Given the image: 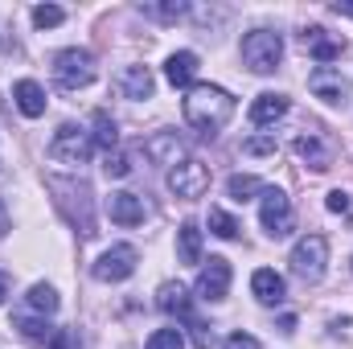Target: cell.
I'll use <instances>...</instances> for the list:
<instances>
[{"label": "cell", "mask_w": 353, "mask_h": 349, "mask_svg": "<svg viewBox=\"0 0 353 349\" xmlns=\"http://www.w3.org/2000/svg\"><path fill=\"white\" fill-rule=\"evenodd\" d=\"M181 111H185V123H189L197 136L214 140V136L230 123V115H234V99H230V90L214 87V83H197V87H189L185 103H181Z\"/></svg>", "instance_id": "6da1fadb"}, {"label": "cell", "mask_w": 353, "mask_h": 349, "mask_svg": "<svg viewBox=\"0 0 353 349\" xmlns=\"http://www.w3.org/2000/svg\"><path fill=\"white\" fill-rule=\"evenodd\" d=\"M283 62V37L275 29H251L243 37V66L251 74H271Z\"/></svg>", "instance_id": "7a4b0ae2"}, {"label": "cell", "mask_w": 353, "mask_h": 349, "mask_svg": "<svg viewBox=\"0 0 353 349\" xmlns=\"http://www.w3.org/2000/svg\"><path fill=\"white\" fill-rule=\"evenodd\" d=\"M288 263H292V275H296V279L321 283V279H325V267H329V243H325V235H304V239H296Z\"/></svg>", "instance_id": "3957f363"}, {"label": "cell", "mask_w": 353, "mask_h": 349, "mask_svg": "<svg viewBox=\"0 0 353 349\" xmlns=\"http://www.w3.org/2000/svg\"><path fill=\"white\" fill-rule=\"evenodd\" d=\"M90 152H94V140H90L87 128H79V123H62L54 132V140H50V157L58 165H70V169H83L90 161Z\"/></svg>", "instance_id": "277c9868"}, {"label": "cell", "mask_w": 353, "mask_h": 349, "mask_svg": "<svg viewBox=\"0 0 353 349\" xmlns=\"http://www.w3.org/2000/svg\"><path fill=\"white\" fill-rule=\"evenodd\" d=\"M259 222H263V230L271 239H288L296 230V210H292V201H288L283 189L267 185L263 193H259Z\"/></svg>", "instance_id": "5b68a950"}, {"label": "cell", "mask_w": 353, "mask_h": 349, "mask_svg": "<svg viewBox=\"0 0 353 349\" xmlns=\"http://www.w3.org/2000/svg\"><path fill=\"white\" fill-rule=\"evenodd\" d=\"M54 79H58V87H66V90L90 87L94 83V54L90 50H79V46L62 50L54 58Z\"/></svg>", "instance_id": "8992f818"}, {"label": "cell", "mask_w": 353, "mask_h": 349, "mask_svg": "<svg viewBox=\"0 0 353 349\" xmlns=\"http://www.w3.org/2000/svg\"><path fill=\"white\" fill-rule=\"evenodd\" d=\"M136 247L132 243H115V247H107L99 259H94V267H90V275L99 279V283H123L132 271H136Z\"/></svg>", "instance_id": "52a82bcc"}, {"label": "cell", "mask_w": 353, "mask_h": 349, "mask_svg": "<svg viewBox=\"0 0 353 349\" xmlns=\"http://www.w3.org/2000/svg\"><path fill=\"white\" fill-rule=\"evenodd\" d=\"M210 189V169L201 161H181L176 169H169V193L181 201H197Z\"/></svg>", "instance_id": "ba28073f"}, {"label": "cell", "mask_w": 353, "mask_h": 349, "mask_svg": "<svg viewBox=\"0 0 353 349\" xmlns=\"http://www.w3.org/2000/svg\"><path fill=\"white\" fill-rule=\"evenodd\" d=\"M308 90L321 99V103H329V107H345L350 103V79L337 70V66H316L312 74H308Z\"/></svg>", "instance_id": "9c48e42d"}, {"label": "cell", "mask_w": 353, "mask_h": 349, "mask_svg": "<svg viewBox=\"0 0 353 349\" xmlns=\"http://www.w3.org/2000/svg\"><path fill=\"white\" fill-rule=\"evenodd\" d=\"M226 292H230V263L222 255H210V263H201V271H197V296L218 304V300H226Z\"/></svg>", "instance_id": "30bf717a"}, {"label": "cell", "mask_w": 353, "mask_h": 349, "mask_svg": "<svg viewBox=\"0 0 353 349\" xmlns=\"http://www.w3.org/2000/svg\"><path fill=\"white\" fill-rule=\"evenodd\" d=\"M144 157L152 165H161V169H176L181 161H189V148H185V140L176 132H157V136L144 140Z\"/></svg>", "instance_id": "8fae6325"}, {"label": "cell", "mask_w": 353, "mask_h": 349, "mask_svg": "<svg viewBox=\"0 0 353 349\" xmlns=\"http://www.w3.org/2000/svg\"><path fill=\"white\" fill-rule=\"evenodd\" d=\"M304 50H308L321 66H329V62H337V58L345 54V41H341V37H333L329 29L312 25V29H304Z\"/></svg>", "instance_id": "7c38bea8"}, {"label": "cell", "mask_w": 353, "mask_h": 349, "mask_svg": "<svg viewBox=\"0 0 353 349\" xmlns=\"http://www.w3.org/2000/svg\"><path fill=\"white\" fill-rule=\"evenodd\" d=\"M115 90H119L123 99H152L157 79H152L148 66H123V70L115 74Z\"/></svg>", "instance_id": "4fadbf2b"}, {"label": "cell", "mask_w": 353, "mask_h": 349, "mask_svg": "<svg viewBox=\"0 0 353 349\" xmlns=\"http://www.w3.org/2000/svg\"><path fill=\"white\" fill-rule=\"evenodd\" d=\"M107 214H111V222H119V226H140V222H144V197H136V193H128V189H115V193L107 197Z\"/></svg>", "instance_id": "5bb4252c"}, {"label": "cell", "mask_w": 353, "mask_h": 349, "mask_svg": "<svg viewBox=\"0 0 353 349\" xmlns=\"http://www.w3.org/2000/svg\"><path fill=\"white\" fill-rule=\"evenodd\" d=\"M251 292H255V300H259V304L275 308V304H283L288 283H283V275H279L275 267H259V271L251 275Z\"/></svg>", "instance_id": "9a60e30c"}, {"label": "cell", "mask_w": 353, "mask_h": 349, "mask_svg": "<svg viewBox=\"0 0 353 349\" xmlns=\"http://www.w3.org/2000/svg\"><path fill=\"white\" fill-rule=\"evenodd\" d=\"M283 115H288V94H279V90L255 94V103H251V123H255V128H271V123H279Z\"/></svg>", "instance_id": "2e32d148"}, {"label": "cell", "mask_w": 353, "mask_h": 349, "mask_svg": "<svg viewBox=\"0 0 353 349\" xmlns=\"http://www.w3.org/2000/svg\"><path fill=\"white\" fill-rule=\"evenodd\" d=\"M197 54L193 50H176V54H169V62H165V79L173 83V87H197Z\"/></svg>", "instance_id": "e0dca14e"}, {"label": "cell", "mask_w": 353, "mask_h": 349, "mask_svg": "<svg viewBox=\"0 0 353 349\" xmlns=\"http://www.w3.org/2000/svg\"><path fill=\"white\" fill-rule=\"evenodd\" d=\"M12 103H17V111L29 115V119L46 115V90H41V83H33V79H21V83L12 87Z\"/></svg>", "instance_id": "ac0fdd59"}, {"label": "cell", "mask_w": 353, "mask_h": 349, "mask_svg": "<svg viewBox=\"0 0 353 349\" xmlns=\"http://www.w3.org/2000/svg\"><path fill=\"white\" fill-rule=\"evenodd\" d=\"M157 304L165 308V312H176V317H189V288L185 283H161L157 288Z\"/></svg>", "instance_id": "d6986e66"}, {"label": "cell", "mask_w": 353, "mask_h": 349, "mask_svg": "<svg viewBox=\"0 0 353 349\" xmlns=\"http://www.w3.org/2000/svg\"><path fill=\"white\" fill-rule=\"evenodd\" d=\"M176 259L181 263H201V230L197 222H185L176 230Z\"/></svg>", "instance_id": "ffe728a7"}, {"label": "cell", "mask_w": 353, "mask_h": 349, "mask_svg": "<svg viewBox=\"0 0 353 349\" xmlns=\"http://www.w3.org/2000/svg\"><path fill=\"white\" fill-rule=\"evenodd\" d=\"M90 123H94L90 140H94L103 152H115V148H119V128H115V119H111L107 111H94V115H90Z\"/></svg>", "instance_id": "44dd1931"}, {"label": "cell", "mask_w": 353, "mask_h": 349, "mask_svg": "<svg viewBox=\"0 0 353 349\" xmlns=\"http://www.w3.org/2000/svg\"><path fill=\"white\" fill-rule=\"evenodd\" d=\"M25 304H29V312H37V317H54V312H58V292H54L50 283H33L29 296H25Z\"/></svg>", "instance_id": "7402d4cb"}, {"label": "cell", "mask_w": 353, "mask_h": 349, "mask_svg": "<svg viewBox=\"0 0 353 349\" xmlns=\"http://www.w3.org/2000/svg\"><path fill=\"white\" fill-rule=\"evenodd\" d=\"M296 152H300L316 173H325V169H329V148H325L316 136H300V140H296Z\"/></svg>", "instance_id": "603a6c76"}, {"label": "cell", "mask_w": 353, "mask_h": 349, "mask_svg": "<svg viewBox=\"0 0 353 349\" xmlns=\"http://www.w3.org/2000/svg\"><path fill=\"white\" fill-rule=\"evenodd\" d=\"M17 329H21V337H29V341H37V346H46V341H54L58 333H54V325L46 321V317H21L17 321Z\"/></svg>", "instance_id": "cb8c5ba5"}, {"label": "cell", "mask_w": 353, "mask_h": 349, "mask_svg": "<svg viewBox=\"0 0 353 349\" xmlns=\"http://www.w3.org/2000/svg\"><path fill=\"white\" fill-rule=\"evenodd\" d=\"M263 189L267 185L255 173H234L230 181H226V193H230L234 201H247V197H255V193H263Z\"/></svg>", "instance_id": "d4e9b609"}, {"label": "cell", "mask_w": 353, "mask_h": 349, "mask_svg": "<svg viewBox=\"0 0 353 349\" xmlns=\"http://www.w3.org/2000/svg\"><path fill=\"white\" fill-rule=\"evenodd\" d=\"M210 230H214L218 239H239V230H243V226H239V218H234V214H226V210H218V206H214V210H210Z\"/></svg>", "instance_id": "484cf974"}, {"label": "cell", "mask_w": 353, "mask_h": 349, "mask_svg": "<svg viewBox=\"0 0 353 349\" xmlns=\"http://www.w3.org/2000/svg\"><path fill=\"white\" fill-rule=\"evenodd\" d=\"M140 12L144 17H152V21H176V17H185L189 12V4H140Z\"/></svg>", "instance_id": "4316f807"}, {"label": "cell", "mask_w": 353, "mask_h": 349, "mask_svg": "<svg viewBox=\"0 0 353 349\" xmlns=\"http://www.w3.org/2000/svg\"><path fill=\"white\" fill-rule=\"evenodd\" d=\"M144 349H185V337H181V329H157Z\"/></svg>", "instance_id": "83f0119b"}, {"label": "cell", "mask_w": 353, "mask_h": 349, "mask_svg": "<svg viewBox=\"0 0 353 349\" xmlns=\"http://www.w3.org/2000/svg\"><path fill=\"white\" fill-rule=\"evenodd\" d=\"M103 173L107 177H128L132 173V161H128V152H103Z\"/></svg>", "instance_id": "f1b7e54d"}, {"label": "cell", "mask_w": 353, "mask_h": 349, "mask_svg": "<svg viewBox=\"0 0 353 349\" xmlns=\"http://www.w3.org/2000/svg\"><path fill=\"white\" fill-rule=\"evenodd\" d=\"M62 17H66V12H62L58 4H37V8H33V25H37V29H54V25H62Z\"/></svg>", "instance_id": "f546056e"}, {"label": "cell", "mask_w": 353, "mask_h": 349, "mask_svg": "<svg viewBox=\"0 0 353 349\" xmlns=\"http://www.w3.org/2000/svg\"><path fill=\"white\" fill-rule=\"evenodd\" d=\"M329 210H333V214H350V193H345V189H333V193H329Z\"/></svg>", "instance_id": "4dcf8cb0"}, {"label": "cell", "mask_w": 353, "mask_h": 349, "mask_svg": "<svg viewBox=\"0 0 353 349\" xmlns=\"http://www.w3.org/2000/svg\"><path fill=\"white\" fill-rule=\"evenodd\" d=\"M226 349H259V341L247 337V333H230V337H226Z\"/></svg>", "instance_id": "1f68e13d"}, {"label": "cell", "mask_w": 353, "mask_h": 349, "mask_svg": "<svg viewBox=\"0 0 353 349\" xmlns=\"http://www.w3.org/2000/svg\"><path fill=\"white\" fill-rule=\"evenodd\" d=\"M247 152H275V140H267V136H255V140H247Z\"/></svg>", "instance_id": "d6a6232c"}, {"label": "cell", "mask_w": 353, "mask_h": 349, "mask_svg": "<svg viewBox=\"0 0 353 349\" xmlns=\"http://www.w3.org/2000/svg\"><path fill=\"white\" fill-rule=\"evenodd\" d=\"M54 346H58V349H87V346H79V337H74V333H62V337H54Z\"/></svg>", "instance_id": "836d02e7"}, {"label": "cell", "mask_w": 353, "mask_h": 349, "mask_svg": "<svg viewBox=\"0 0 353 349\" xmlns=\"http://www.w3.org/2000/svg\"><path fill=\"white\" fill-rule=\"evenodd\" d=\"M333 12H337V17H353V4H350V0H337V4H333Z\"/></svg>", "instance_id": "e575fe53"}, {"label": "cell", "mask_w": 353, "mask_h": 349, "mask_svg": "<svg viewBox=\"0 0 353 349\" xmlns=\"http://www.w3.org/2000/svg\"><path fill=\"white\" fill-rule=\"evenodd\" d=\"M8 235V222H4V210H0V239Z\"/></svg>", "instance_id": "d590c367"}, {"label": "cell", "mask_w": 353, "mask_h": 349, "mask_svg": "<svg viewBox=\"0 0 353 349\" xmlns=\"http://www.w3.org/2000/svg\"><path fill=\"white\" fill-rule=\"evenodd\" d=\"M4 296H8V283H4V275H0V304H4Z\"/></svg>", "instance_id": "8d00e7d4"}]
</instances>
